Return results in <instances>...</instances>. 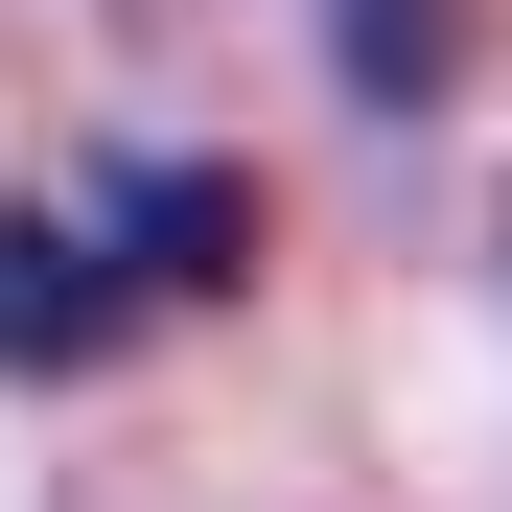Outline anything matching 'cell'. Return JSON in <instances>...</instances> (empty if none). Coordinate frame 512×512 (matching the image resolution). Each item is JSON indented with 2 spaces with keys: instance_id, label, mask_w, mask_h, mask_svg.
<instances>
[{
  "instance_id": "obj_1",
  "label": "cell",
  "mask_w": 512,
  "mask_h": 512,
  "mask_svg": "<svg viewBox=\"0 0 512 512\" xmlns=\"http://www.w3.org/2000/svg\"><path fill=\"white\" fill-rule=\"evenodd\" d=\"M140 326V256H94L70 210H0V373H94Z\"/></svg>"
},
{
  "instance_id": "obj_2",
  "label": "cell",
  "mask_w": 512,
  "mask_h": 512,
  "mask_svg": "<svg viewBox=\"0 0 512 512\" xmlns=\"http://www.w3.org/2000/svg\"><path fill=\"white\" fill-rule=\"evenodd\" d=\"M117 256L163 303H210V280H256V187H233V163H163V187H117Z\"/></svg>"
}]
</instances>
